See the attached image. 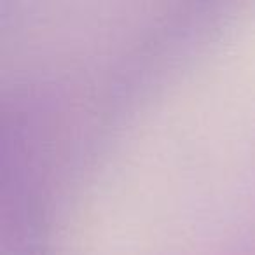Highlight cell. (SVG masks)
Instances as JSON below:
<instances>
[]
</instances>
